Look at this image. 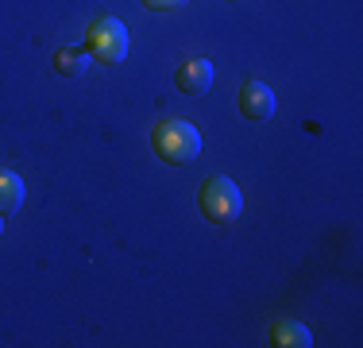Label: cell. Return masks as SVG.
Masks as SVG:
<instances>
[{
  "instance_id": "cell-5",
  "label": "cell",
  "mask_w": 363,
  "mask_h": 348,
  "mask_svg": "<svg viewBox=\"0 0 363 348\" xmlns=\"http://www.w3.org/2000/svg\"><path fill=\"white\" fill-rule=\"evenodd\" d=\"M213 77H217V70H213L209 58H189V62L178 66L174 85H178L182 93H186V97H201V93H209Z\"/></svg>"
},
{
  "instance_id": "cell-7",
  "label": "cell",
  "mask_w": 363,
  "mask_h": 348,
  "mask_svg": "<svg viewBox=\"0 0 363 348\" xmlns=\"http://www.w3.org/2000/svg\"><path fill=\"white\" fill-rule=\"evenodd\" d=\"M28 190H23V178L16 170H0V217H12L16 209L23 205Z\"/></svg>"
},
{
  "instance_id": "cell-10",
  "label": "cell",
  "mask_w": 363,
  "mask_h": 348,
  "mask_svg": "<svg viewBox=\"0 0 363 348\" xmlns=\"http://www.w3.org/2000/svg\"><path fill=\"white\" fill-rule=\"evenodd\" d=\"M0 236H4V217H0Z\"/></svg>"
},
{
  "instance_id": "cell-2",
  "label": "cell",
  "mask_w": 363,
  "mask_h": 348,
  "mask_svg": "<svg viewBox=\"0 0 363 348\" xmlns=\"http://www.w3.org/2000/svg\"><path fill=\"white\" fill-rule=\"evenodd\" d=\"M128 47H132V39H128V28L116 16H97V20L89 23V31H85V50H89V58L101 66L124 62Z\"/></svg>"
},
{
  "instance_id": "cell-4",
  "label": "cell",
  "mask_w": 363,
  "mask_h": 348,
  "mask_svg": "<svg viewBox=\"0 0 363 348\" xmlns=\"http://www.w3.org/2000/svg\"><path fill=\"white\" fill-rule=\"evenodd\" d=\"M274 109H279V101H274L271 85H263V82H244L240 85V112H244L247 120L263 124V120L274 116Z\"/></svg>"
},
{
  "instance_id": "cell-9",
  "label": "cell",
  "mask_w": 363,
  "mask_h": 348,
  "mask_svg": "<svg viewBox=\"0 0 363 348\" xmlns=\"http://www.w3.org/2000/svg\"><path fill=\"white\" fill-rule=\"evenodd\" d=\"M186 4L189 0H143V8H151V12H178Z\"/></svg>"
},
{
  "instance_id": "cell-3",
  "label": "cell",
  "mask_w": 363,
  "mask_h": 348,
  "mask_svg": "<svg viewBox=\"0 0 363 348\" xmlns=\"http://www.w3.org/2000/svg\"><path fill=\"white\" fill-rule=\"evenodd\" d=\"M197 202H201V213L209 217L213 224H232L244 213V194H240V186L232 178H224V174H213V178L201 182Z\"/></svg>"
},
{
  "instance_id": "cell-8",
  "label": "cell",
  "mask_w": 363,
  "mask_h": 348,
  "mask_svg": "<svg viewBox=\"0 0 363 348\" xmlns=\"http://www.w3.org/2000/svg\"><path fill=\"white\" fill-rule=\"evenodd\" d=\"M89 62H93L89 50H58L55 55V70L62 77H82L85 70H89Z\"/></svg>"
},
{
  "instance_id": "cell-1",
  "label": "cell",
  "mask_w": 363,
  "mask_h": 348,
  "mask_svg": "<svg viewBox=\"0 0 363 348\" xmlns=\"http://www.w3.org/2000/svg\"><path fill=\"white\" fill-rule=\"evenodd\" d=\"M151 147L162 163L186 167V163H194L197 155H201V132H197L189 120H162L151 132Z\"/></svg>"
},
{
  "instance_id": "cell-6",
  "label": "cell",
  "mask_w": 363,
  "mask_h": 348,
  "mask_svg": "<svg viewBox=\"0 0 363 348\" xmlns=\"http://www.w3.org/2000/svg\"><path fill=\"white\" fill-rule=\"evenodd\" d=\"M271 344L274 348H309L313 344V333H309V325H301V321H279V325L271 329Z\"/></svg>"
}]
</instances>
